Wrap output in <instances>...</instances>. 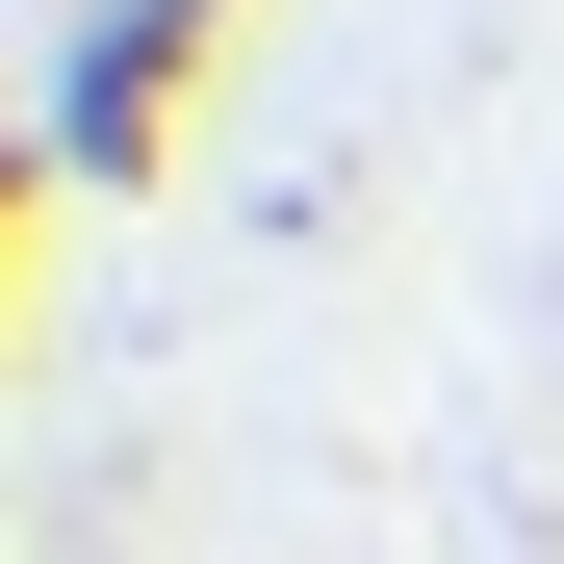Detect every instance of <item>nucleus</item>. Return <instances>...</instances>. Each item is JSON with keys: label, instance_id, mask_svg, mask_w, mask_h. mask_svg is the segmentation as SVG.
I'll list each match as a JSON object with an SVG mask.
<instances>
[{"label": "nucleus", "instance_id": "obj_1", "mask_svg": "<svg viewBox=\"0 0 564 564\" xmlns=\"http://www.w3.org/2000/svg\"><path fill=\"white\" fill-rule=\"evenodd\" d=\"M206 52H231V0H77V52H52V180H129Z\"/></svg>", "mask_w": 564, "mask_h": 564}]
</instances>
